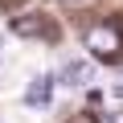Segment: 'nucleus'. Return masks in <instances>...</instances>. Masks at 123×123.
Segmentation results:
<instances>
[{
	"label": "nucleus",
	"instance_id": "nucleus-1",
	"mask_svg": "<svg viewBox=\"0 0 123 123\" xmlns=\"http://www.w3.org/2000/svg\"><path fill=\"white\" fill-rule=\"evenodd\" d=\"M86 49L94 57H115L123 49V33L115 25H94V29H86Z\"/></svg>",
	"mask_w": 123,
	"mask_h": 123
},
{
	"label": "nucleus",
	"instance_id": "nucleus-2",
	"mask_svg": "<svg viewBox=\"0 0 123 123\" xmlns=\"http://www.w3.org/2000/svg\"><path fill=\"white\" fill-rule=\"evenodd\" d=\"M94 78V66L86 57H78V62H66V66H62V74H57V82L62 86H86Z\"/></svg>",
	"mask_w": 123,
	"mask_h": 123
},
{
	"label": "nucleus",
	"instance_id": "nucleus-3",
	"mask_svg": "<svg viewBox=\"0 0 123 123\" xmlns=\"http://www.w3.org/2000/svg\"><path fill=\"white\" fill-rule=\"evenodd\" d=\"M53 82H57L53 74L33 78V82H29V90H25V103H29V107H45V103H49V94H53Z\"/></svg>",
	"mask_w": 123,
	"mask_h": 123
},
{
	"label": "nucleus",
	"instance_id": "nucleus-4",
	"mask_svg": "<svg viewBox=\"0 0 123 123\" xmlns=\"http://www.w3.org/2000/svg\"><path fill=\"white\" fill-rule=\"evenodd\" d=\"M12 33H21V37H41L45 25H41V17H17V21H12Z\"/></svg>",
	"mask_w": 123,
	"mask_h": 123
},
{
	"label": "nucleus",
	"instance_id": "nucleus-5",
	"mask_svg": "<svg viewBox=\"0 0 123 123\" xmlns=\"http://www.w3.org/2000/svg\"><path fill=\"white\" fill-rule=\"evenodd\" d=\"M111 94H115V98H123V78H119V82L111 86Z\"/></svg>",
	"mask_w": 123,
	"mask_h": 123
},
{
	"label": "nucleus",
	"instance_id": "nucleus-6",
	"mask_svg": "<svg viewBox=\"0 0 123 123\" xmlns=\"http://www.w3.org/2000/svg\"><path fill=\"white\" fill-rule=\"evenodd\" d=\"M103 123H123V111H115V115H107Z\"/></svg>",
	"mask_w": 123,
	"mask_h": 123
}]
</instances>
